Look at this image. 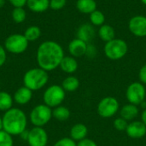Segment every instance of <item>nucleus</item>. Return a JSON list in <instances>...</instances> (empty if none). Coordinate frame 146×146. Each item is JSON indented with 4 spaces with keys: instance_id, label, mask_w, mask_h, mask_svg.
<instances>
[{
    "instance_id": "obj_1",
    "label": "nucleus",
    "mask_w": 146,
    "mask_h": 146,
    "mask_svg": "<svg viewBox=\"0 0 146 146\" xmlns=\"http://www.w3.org/2000/svg\"><path fill=\"white\" fill-rule=\"evenodd\" d=\"M63 57L64 51L62 47L52 40L43 42L37 50V63L39 68L47 72L58 68Z\"/></svg>"
},
{
    "instance_id": "obj_2",
    "label": "nucleus",
    "mask_w": 146,
    "mask_h": 146,
    "mask_svg": "<svg viewBox=\"0 0 146 146\" xmlns=\"http://www.w3.org/2000/svg\"><path fill=\"white\" fill-rule=\"evenodd\" d=\"M3 118V130L12 136L21 135L26 131L27 120L26 114L18 108L7 110Z\"/></svg>"
},
{
    "instance_id": "obj_3",
    "label": "nucleus",
    "mask_w": 146,
    "mask_h": 146,
    "mask_svg": "<svg viewBox=\"0 0 146 146\" xmlns=\"http://www.w3.org/2000/svg\"><path fill=\"white\" fill-rule=\"evenodd\" d=\"M48 80L49 75L47 71L39 67L29 69L23 76L24 86L27 87L33 92L40 90L45 86V85L48 83Z\"/></svg>"
},
{
    "instance_id": "obj_4",
    "label": "nucleus",
    "mask_w": 146,
    "mask_h": 146,
    "mask_svg": "<svg viewBox=\"0 0 146 146\" xmlns=\"http://www.w3.org/2000/svg\"><path fill=\"white\" fill-rule=\"evenodd\" d=\"M104 50L105 56L109 59L116 61L126 56L128 50V46L123 39L114 38L105 44Z\"/></svg>"
},
{
    "instance_id": "obj_5",
    "label": "nucleus",
    "mask_w": 146,
    "mask_h": 146,
    "mask_svg": "<svg viewBox=\"0 0 146 146\" xmlns=\"http://www.w3.org/2000/svg\"><path fill=\"white\" fill-rule=\"evenodd\" d=\"M66 92L62 86L52 85L49 86L43 94L44 104L50 108H56L60 106L64 101Z\"/></svg>"
},
{
    "instance_id": "obj_6",
    "label": "nucleus",
    "mask_w": 146,
    "mask_h": 146,
    "mask_svg": "<svg viewBox=\"0 0 146 146\" xmlns=\"http://www.w3.org/2000/svg\"><path fill=\"white\" fill-rule=\"evenodd\" d=\"M51 118L52 110L44 104L35 106L29 115L31 123L34 127H43L44 126H45L51 120Z\"/></svg>"
},
{
    "instance_id": "obj_7",
    "label": "nucleus",
    "mask_w": 146,
    "mask_h": 146,
    "mask_svg": "<svg viewBox=\"0 0 146 146\" xmlns=\"http://www.w3.org/2000/svg\"><path fill=\"white\" fill-rule=\"evenodd\" d=\"M28 40L26 38L24 34L14 33L9 35L5 42L4 48L7 51L13 54H21L25 52L28 47Z\"/></svg>"
},
{
    "instance_id": "obj_8",
    "label": "nucleus",
    "mask_w": 146,
    "mask_h": 146,
    "mask_svg": "<svg viewBox=\"0 0 146 146\" xmlns=\"http://www.w3.org/2000/svg\"><path fill=\"white\" fill-rule=\"evenodd\" d=\"M126 98L129 104L141 105L146 98V89L141 82H133L128 86L126 91Z\"/></svg>"
},
{
    "instance_id": "obj_9",
    "label": "nucleus",
    "mask_w": 146,
    "mask_h": 146,
    "mask_svg": "<svg viewBox=\"0 0 146 146\" xmlns=\"http://www.w3.org/2000/svg\"><path fill=\"white\" fill-rule=\"evenodd\" d=\"M119 101L114 97H105L98 104V114L103 118H110L119 111Z\"/></svg>"
},
{
    "instance_id": "obj_10",
    "label": "nucleus",
    "mask_w": 146,
    "mask_h": 146,
    "mask_svg": "<svg viewBox=\"0 0 146 146\" xmlns=\"http://www.w3.org/2000/svg\"><path fill=\"white\" fill-rule=\"evenodd\" d=\"M27 143L29 146H46L48 134L43 127H34L28 132Z\"/></svg>"
},
{
    "instance_id": "obj_11",
    "label": "nucleus",
    "mask_w": 146,
    "mask_h": 146,
    "mask_svg": "<svg viewBox=\"0 0 146 146\" xmlns=\"http://www.w3.org/2000/svg\"><path fill=\"white\" fill-rule=\"evenodd\" d=\"M128 28L137 37H146V16L136 15L132 17L128 22Z\"/></svg>"
},
{
    "instance_id": "obj_12",
    "label": "nucleus",
    "mask_w": 146,
    "mask_h": 146,
    "mask_svg": "<svg viewBox=\"0 0 146 146\" xmlns=\"http://www.w3.org/2000/svg\"><path fill=\"white\" fill-rule=\"evenodd\" d=\"M126 133L133 139H139L146 134V126L140 121H133L128 123Z\"/></svg>"
},
{
    "instance_id": "obj_13",
    "label": "nucleus",
    "mask_w": 146,
    "mask_h": 146,
    "mask_svg": "<svg viewBox=\"0 0 146 146\" xmlns=\"http://www.w3.org/2000/svg\"><path fill=\"white\" fill-rule=\"evenodd\" d=\"M96 32L94 29L93 25L90 23H84L80 26V27L77 30L76 36L77 38L86 42V43H90L95 37Z\"/></svg>"
},
{
    "instance_id": "obj_14",
    "label": "nucleus",
    "mask_w": 146,
    "mask_h": 146,
    "mask_svg": "<svg viewBox=\"0 0 146 146\" xmlns=\"http://www.w3.org/2000/svg\"><path fill=\"white\" fill-rule=\"evenodd\" d=\"M86 47H87V43L76 38L69 43L68 51L72 56L80 57L86 55Z\"/></svg>"
},
{
    "instance_id": "obj_15",
    "label": "nucleus",
    "mask_w": 146,
    "mask_h": 146,
    "mask_svg": "<svg viewBox=\"0 0 146 146\" xmlns=\"http://www.w3.org/2000/svg\"><path fill=\"white\" fill-rule=\"evenodd\" d=\"M33 98V91L26 86H21L16 90L14 94V101L20 105H25L28 104Z\"/></svg>"
},
{
    "instance_id": "obj_16",
    "label": "nucleus",
    "mask_w": 146,
    "mask_h": 146,
    "mask_svg": "<svg viewBox=\"0 0 146 146\" xmlns=\"http://www.w3.org/2000/svg\"><path fill=\"white\" fill-rule=\"evenodd\" d=\"M70 138L75 142H79L86 138L88 134V128L83 123L74 124L70 129Z\"/></svg>"
},
{
    "instance_id": "obj_17",
    "label": "nucleus",
    "mask_w": 146,
    "mask_h": 146,
    "mask_svg": "<svg viewBox=\"0 0 146 146\" xmlns=\"http://www.w3.org/2000/svg\"><path fill=\"white\" fill-rule=\"evenodd\" d=\"M139 108L137 105L132 104H127L122 106V108L120 110V115L121 117L125 119L127 121H133L137 116L139 115Z\"/></svg>"
},
{
    "instance_id": "obj_18",
    "label": "nucleus",
    "mask_w": 146,
    "mask_h": 146,
    "mask_svg": "<svg viewBox=\"0 0 146 146\" xmlns=\"http://www.w3.org/2000/svg\"><path fill=\"white\" fill-rule=\"evenodd\" d=\"M61 69L67 74H74L78 69V62L74 56H64L60 63Z\"/></svg>"
},
{
    "instance_id": "obj_19",
    "label": "nucleus",
    "mask_w": 146,
    "mask_h": 146,
    "mask_svg": "<svg viewBox=\"0 0 146 146\" xmlns=\"http://www.w3.org/2000/svg\"><path fill=\"white\" fill-rule=\"evenodd\" d=\"M28 9L35 13H42L50 8V0H27Z\"/></svg>"
},
{
    "instance_id": "obj_20",
    "label": "nucleus",
    "mask_w": 146,
    "mask_h": 146,
    "mask_svg": "<svg viewBox=\"0 0 146 146\" xmlns=\"http://www.w3.org/2000/svg\"><path fill=\"white\" fill-rule=\"evenodd\" d=\"M76 8L80 12L90 15L97 9V3L95 0H78Z\"/></svg>"
},
{
    "instance_id": "obj_21",
    "label": "nucleus",
    "mask_w": 146,
    "mask_h": 146,
    "mask_svg": "<svg viewBox=\"0 0 146 146\" xmlns=\"http://www.w3.org/2000/svg\"><path fill=\"white\" fill-rule=\"evenodd\" d=\"M98 36L103 41L107 43L115 38V30L110 25L104 24L98 30Z\"/></svg>"
},
{
    "instance_id": "obj_22",
    "label": "nucleus",
    "mask_w": 146,
    "mask_h": 146,
    "mask_svg": "<svg viewBox=\"0 0 146 146\" xmlns=\"http://www.w3.org/2000/svg\"><path fill=\"white\" fill-rule=\"evenodd\" d=\"M80 86V80L74 76H68L65 78L62 83V87L65 92H75Z\"/></svg>"
},
{
    "instance_id": "obj_23",
    "label": "nucleus",
    "mask_w": 146,
    "mask_h": 146,
    "mask_svg": "<svg viewBox=\"0 0 146 146\" xmlns=\"http://www.w3.org/2000/svg\"><path fill=\"white\" fill-rule=\"evenodd\" d=\"M52 117L59 121H65L70 117V110L64 106H57L52 110Z\"/></svg>"
},
{
    "instance_id": "obj_24",
    "label": "nucleus",
    "mask_w": 146,
    "mask_h": 146,
    "mask_svg": "<svg viewBox=\"0 0 146 146\" xmlns=\"http://www.w3.org/2000/svg\"><path fill=\"white\" fill-rule=\"evenodd\" d=\"M14 98L6 92H0V111L6 112L10 110L13 105Z\"/></svg>"
},
{
    "instance_id": "obj_25",
    "label": "nucleus",
    "mask_w": 146,
    "mask_h": 146,
    "mask_svg": "<svg viewBox=\"0 0 146 146\" xmlns=\"http://www.w3.org/2000/svg\"><path fill=\"white\" fill-rule=\"evenodd\" d=\"M41 35V30L37 26H30L27 27L24 33V36L28 40V42L36 41Z\"/></svg>"
},
{
    "instance_id": "obj_26",
    "label": "nucleus",
    "mask_w": 146,
    "mask_h": 146,
    "mask_svg": "<svg viewBox=\"0 0 146 146\" xmlns=\"http://www.w3.org/2000/svg\"><path fill=\"white\" fill-rule=\"evenodd\" d=\"M90 21H91L92 25L97 26V27H101L104 24L105 15H104V13L102 11L96 9L92 14H90Z\"/></svg>"
},
{
    "instance_id": "obj_27",
    "label": "nucleus",
    "mask_w": 146,
    "mask_h": 146,
    "mask_svg": "<svg viewBox=\"0 0 146 146\" xmlns=\"http://www.w3.org/2000/svg\"><path fill=\"white\" fill-rule=\"evenodd\" d=\"M11 15L13 21L15 23H22L26 20L27 13L23 8H14Z\"/></svg>"
},
{
    "instance_id": "obj_28",
    "label": "nucleus",
    "mask_w": 146,
    "mask_h": 146,
    "mask_svg": "<svg viewBox=\"0 0 146 146\" xmlns=\"http://www.w3.org/2000/svg\"><path fill=\"white\" fill-rule=\"evenodd\" d=\"M13 136L5 132L4 130L0 131V146H13L14 140Z\"/></svg>"
},
{
    "instance_id": "obj_29",
    "label": "nucleus",
    "mask_w": 146,
    "mask_h": 146,
    "mask_svg": "<svg viewBox=\"0 0 146 146\" xmlns=\"http://www.w3.org/2000/svg\"><path fill=\"white\" fill-rule=\"evenodd\" d=\"M114 127L117 130V131H120V132H122V131H126L127 130V127L128 126V122L127 121H126L125 119L121 118V117H119V118H116L115 121H114Z\"/></svg>"
},
{
    "instance_id": "obj_30",
    "label": "nucleus",
    "mask_w": 146,
    "mask_h": 146,
    "mask_svg": "<svg viewBox=\"0 0 146 146\" xmlns=\"http://www.w3.org/2000/svg\"><path fill=\"white\" fill-rule=\"evenodd\" d=\"M54 146H77V143L71 138H62L56 141Z\"/></svg>"
},
{
    "instance_id": "obj_31",
    "label": "nucleus",
    "mask_w": 146,
    "mask_h": 146,
    "mask_svg": "<svg viewBox=\"0 0 146 146\" xmlns=\"http://www.w3.org/2000/svg\"><path fill=\"white\" fill-rule=\"evenodd\" d=\"M67 0H50V8L54 10L62 9L66 5Z\"/></svg>"
},
{
    "instance_id": "obj_32",
    "label": "nucleus",
    "mask_w": 146,
    "mask_h": 146,
    "mask_svg": "<svg viewBox=\"0 0 146 146\" xmlns=\"http://www.w3.org/2000/svg\"><path fill=\"white\" fill-rule=\"evenodd\" d=\"M86 56L89 58H94L97 56V48L94 44H89V43L87 44Z\"/></svg>"
},
{
    "instance_id": "obj_33",
    "label": "nucleus",
    "mask_w": 146,
    "mask_h": 146,
    "mask_svg": "<svg viewBox=\"0 0 146 146\" xmlns=\"http://www.w3.org/2000/svg\"><path fill=\"white\" fill-rule=\"evenodd\" d=\"M77 146H98V145L92 139L86 138V139L77 142Z\"/></svg>"
},
{
    "instance_id": "obj_34",
    "label": "nucleus",
    "mask_w": 146,
    "mask_h": 146,
    "mask_svg": "<svg viewBox=\"0 0 146 146\" xmlns=\"http://www.w3.org/2000/svg\"><path fill=\"white\" fill-rule=\"evenodd\" d=\"M139 78L142 84L146 85V64L142 66V68H140L139 72Z\"/></svg>"
},
{
    "instance_id": "obj_35",
    "label": "nucleus",
    "mask_w": 146,
    "mask_h": 146,
    "mask_svg": "<svg viewBox=\"0 0 146 146\" xmlns=\"http://www.w3.org/2000/svg\"><path fill=\"white\" fill-rule=\"evenodd\" d=\"M9 1L15 8H23L27 2V0H9Z\"/></svg>"
},
{
    "instance_id": "obj_36",
    "label": "nucleus",
    "mask_w": 146,
    "mask_h": 146,
    "mask_svg": "<svg viewBox=\"0 0 146 146\" xmlns=\"http://www.w3.org/2000/svg\"><path fill=\"white\" fill-rule=\"evenodd\" d=\"M7 55H6V50L3 46L0 44V67H2L5 62H6Z\"/></svg>"
},
{
    "instance_id": "obj_37",
    "label": "nucleus",
    "mask_w": 146,
    "mask_h": 146,
    "mask_svg": "<svg viewBox=\"0 0 146 146\" xmlns=\"http://www.w3.org/2000/svg\"><path fill=\"white\" fill-rule=\"evenodd\" d=\"M141 121L145 124L146 126V109L144 110V111L142 112V114H141Z\"/></svg>"
},
{
    "instance_id": "obj_38",
    "label": "nucleus",
    "mask_w": 146,
    "mask_h": 146,
    "mask_svg": "<svg viewBox=\"0 0 146 146\" xmlns=\"http://www.w3.org/2000/svg\"><path fill=\"white\" fill-rule=\"evenodd\" d=\"M28 132H29V131H27V130H26V131H24V132H23V133H22L20 135V136L22 138V139H23V140H25V141H27V137H28Z\"/></svg>"
},
{
    "instance_id": "obj_39",
    "label": "nucleus",
    "mask_w": 146,
    "mask_h": 146,
    "mask_svg": "<svg viewBox=\"0 0 146 146\" xmlns=\"http://www.w3.org/2000/svg\"><path fill=\"white\" fill-rule=\"evenodd\" d=\"M5 4V0H0V9L3 8Z\"/></svg>"
},
{
    "instance_id": "obj_40",
    "label": "nucleus",
    "mask_w": 146,
    "mask_h": 146,
    "mask_svg": "<svg viewBox=\"0 0 146 146\" xmlns=\"http://www.w3.org/2000/svg\"><path fill=\"white\" fill-rule=\"evenodd\" d=\"M3 130V118L0 116V131Z\"/></svg>"
},
{
    "instance_id": "obj_41",
    "label": "nucleus",
    "mask_w": 146,
    "mask_h": 146,
    "mask_svg": "<svg viewBox=\"0 0 146 146\" xmlns=\"http://www.w3.org/2000/svg\"><path fill=\"white\" fill-rule=\"evenodd\" d=\"M141 2H142L145 5H146V0H141Z\"/></svg>"
}]
</instances>
